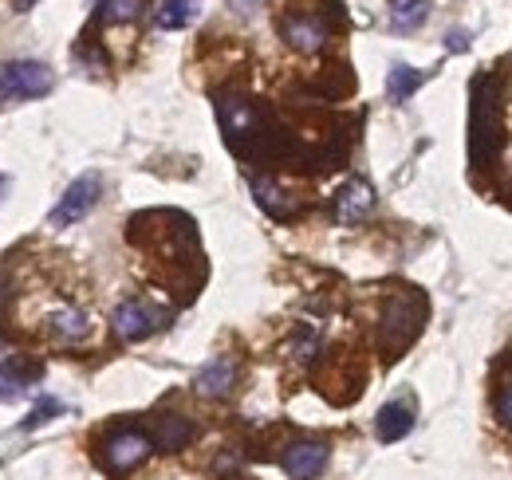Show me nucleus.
<instances>
[{"label": "nucleus", "mask_w": 512, "mask_h": 480, "mask_svg": "<svg viewBox=\"0 0 512 480\" xmlns=\"http://www.w3.org/2000/svg\"><path fill=\"white\" fill-rule=\"evenodd\" d=\"M505 63L481 71L469 87V166L489 174L505 150Z\"/></svg>", "instance_id": "1"}, {"label": "nucleus", "mask_w": 512, "mask_h": 480, "mask_svg": "<svg viewBox=\"0 0 512 480\" xmlns=\"http://www.w3.org/2000/svg\"><path fill=\"white\" fill-rule=\"evenodd\" d=\"M217 115H221L225 138H229V146H233L237 154H245V158L268 154V142H272L276 134H272L268 115L256 107L253 99H245V95H221V99H217Z\"/></svg>", "instance_id": "2"}, {"label": "nucleus", "mask_w": 512, "mask_h": 480, "mask_svg": "<svg viewBox=\"0 0 512 480\" xmlns=\"http://www.w3.org/2000/svg\"><path fill=\"white\" fill-rule=\"evenodd\" d=\"M422 323H426V300L414 288L398 292L394 300H386L383 323H379V343H383L386 359H398L422 335Z\"/></svg>", "instance_id": "3"}, {"label": "nucleus", "mask_w": 512, "mask_h": 480, "mask_svg": "<svg viewBox=\"0 0 512 480\" xmlns=\"http://www.w3.org/2000/svg\"><path fill=\"white\" fill-rule=\"evenodd\" d=\"M280 36L292 52H304V56H316L323 52V44L331 40V24L323 12H312V8H288L280 16Z\"/></svg>", "instance_id": "4"}, {"label": "nucleus", "mask_w": 512, "mask_h": 480, "mask_svg": "<svg viewBox=\"0 0 512 480\" xmlns=\"http://www.w3.org/2000/svg\"><path fill=\"white\" fill-rule=\"evenodd\" d=\"M52 91V67L40 60H12L0 67L4 99H40Z\"/></svg>", "instance_id": "5"}, {"label": "nucleus", "mask_w": 512, "mask_h": 480, "mask_svg": "<svg viewBox=\"0 0 512 480\" xmlns=\"http://www.w3.org/2000/svg\"><path fill=\"white\" fill-rule=\"evenodd\" d=\"M111 323H115V335L123 343H142V339H150L154 331H162L170 323V311H162V307H154L146 300H127L115 307Z\"/></svg>", "instance_id": "6"}, {"label": "nucleus", "mask_w": 512, "mask_h": 480, "mask_svg": "<svg viewBox=\"0 0 512 480\" xmlns=\"http://www.w3.org/2000/svg\"><path fill=\"white\" fill-rule=\"evenodd\" d=\"M99 193H103V181H99V174H79V178L67 185V193L60 197V205L52 209L48 225H52V229H64V225L83 221V217H87V213L99 205Z\"/></svg>", "instance_id": "7"}, {"label": "nucleus", "mask_w": 512, "mask_h": 480, "mask_svg": "<svg viewBox=\"0 0 512 480\" xmlns=\"http://www.w3.org/2000/svg\"><path fill=\"white\" fill-rule=\"evenodd\" d=\"M331 209H335V221H339V225H359V221L375 209V189H371V181H363V178L343 181L339 193H335V201H331Z\"/></svg>", "instance_id": "8"}, {"label": "nucleus", "mask_w": 512, "mask_h": 480, "mask_svg": "<svg viewBox=\"0 0 512 480\" xmlns=\"http://www.w3.org/2000/svg\"><path fill=\"white\" fill-rule=\"evenodd\" d=\"M146 457H150V437L138 433V429H119L107 441V453H103V461H107L111 473H127L134 465H142Z\"/></svg>", "instance_id": "9"}, {"label": "nucleus", "mask_w": 512, "mask_h": 480, "mask_svg": "<svg viewBox=\"0 0 512 480\" xmlns=\"http://www.w3.org/2000/svg\"><path fill=\"white\" fill-rule=\"evenodd\" d=\"M327 469V445L323 441H300L284 453V473L292 480H316Z\"/></svg>", "instance_id": "10"}, {"label": "nucleus", "mask_w": 512, "mask_h": 480, "mask_svg": "<svg viewBox=\"0 0 512 480\" xmlns=\"http://www.w3.org/2000/svg\"><path fill=\"white\" fill-rule=\"evenodd\" d=\"M193 386H197L201 398H225V394L237 386V366H233V359L217 355V359H209L201 370H197Z\"/></svg>", "instance_id": "11"}, {"label": "nucleus", "mask_w": 512, "mask_h": 480, "mask_svg": "<svg viewBox=\"0 0 512 480\" xmlns=\"http://www.w3.org/2000/svg\"><path fill=\"white\" fill-rule=\"evenodd\" d=\"M253 193L260 201V209L276 221H292L300 213V197H292L284 185H276L272 178H253Z\"/></svg>", "instance_id": "12"}, {"label": "nucleus", "mask_w": 512, "mask_h": 480, "mask_svg": "<svg viewBox=\"0 0 512 480\" xmlns=\"http://www.w3.org/2000/svg\"><path fill=\"white\" fill-rule=\"evenodd\" d=\"M375 429H379V441H402L410 429H414V406L406 402V398H398V402H386L383 410H379V418H375Z\"/></svg>", "instance_id": "13"}, {"label": "nucleus", "mask_w": 512, "mask_h": 480, "mask_svg": "<svg viewBox=\"0 0 512 480\" xmlns=\"http://www.w3.org/2000/svg\"><path fill=\"white\" fill-rule=\"evenodd\" d=\"M193 437H197V425L190 418H182V414H166V418L154 421V445L166 449V453L186 449Z\"/></svg>", "instance_id": "14"}, {"label": "nucleus", "mask_w": 512, "mask_h": 480, "mask_svg": "<svg viewBox=\"0 0 512 480\" xmlns=\"http://www.w3.org/2000/svg\"><path fill=\"white\" fill-rule=\"evenodd\" d=\"M430 16V0H390V24L394 32H414Z\"/></svg>", "instance_id": "15"}, {"label": "nucleus", "mask_w": 512, "mask_h": 480, "mask_svg": "<svg viewBox=\"0 0 512 480\" xmlns=\"http://www.w3.org/2000/svg\"><path fill=\"white\" fill-rule=\"evenodd\" d=\"M48 331H52L56 339H64V343H75V339L87 335V315H83L79 307H60V311H52Z\"/></svg>", "instance_id": "16"}, {"label": "nucleus", "mask_w": 512, "mask_h": 480, "mask_svg": "<svg viewBox=\"0 0 512 480\" xmlns=\"http://www.w3.org/2000/svg\"><path fill=\"white\" fill-rule=\"evenodd\" d=\"M197 8H201V0H162V8H158V28H166V32L186 28L193 16H197Z\"/></svg>", "instance_id": "17"}, {"label": "nucleus", "mask_w": 512, "mask_h": 480, "mask_svg": "<svg viewBox=\"0 0 512 480\" xmlns=\"http://www.w3.org/2000/svg\"><path fill=\"white\" fill-rule=\"evenodd\" d=\"M422 79H426L422 71H414V67L398 63V67L390 71V79H386V91H390V99H394V103H406V99L422 87Z\"/></svg>", "instance_id": "18"}, {"label": "nucleus", "mask_w": 512, "mask_h": 480, "mask_svg": "<svg viewBox=\"0 0 512 480\" xmlns=\"http://www.w3.org/2000/svg\"><path fill=\"white\" fill-rule=\"evenodd\" d=\"M142 8H146V0H103L99 16H103L107 24H127L134 16H142Z\"/></svg>", "instance_id": "19"}, {"label": "nucleus", "mask_w": 512, "mask_h": 480, "mask_svg": "<svg viewBox=\"0 0 512 480\" xmlns=\"http://www.w3.org/2000/svg\"><path fill=\"white\" fill-rule=\"evenodd\" d=\"M64 406L60 402H40L36 410H32V418L24 421V429H36V425H44V421H52V414H60Z\"/></svg>", "instance_id": "20"}, {"label": "nucleus", "mask_w": 512, "mask_h": 480, "mask_svg": "<svg viewBox=\"0 0 512 480\" xmlns=\"http://www.w3.org/2000/svg\"><path fill=\"white\" fill-rule=\"evenodd\" d=\"M497 414H501V421H505V425L512 429V386L505 390V394H501V402H497Z\"/></svg>", "instance_id": "21"}, {"label": "nucleus", "mask_w": 512, "mask_h": 480, "mask_svg": "<svg viewBox=\"0 0 512 480\" xmlns=\"http://www.w3.org/2000/svg\"><path fill=\"white\" fill-rule=\"evenodd\" d=\"M20 390H24V386H16V382H0V402H4V398H16Z\"/></svg>", "instance_id": "22"}, {"label": "nucleus", "mask_w": 512, "mask_h": 480, "mask_svg": "<svg viewBox=\"0 0 512 480\" xmlns=\"http://www.w3.org/2000/svg\"><path fill=\"white\" fill-rule=\"evenodd\" d=\"M465 48V32H449V52H461Z\"/></svg>", "instance_id": "23"}, {"label": "nucleus", "mask_w": 512, "mask_h": 480, "mask_svg": "<svg viewBox=\"0 0 512 480\" xmlns=\"http://www.w3.org/2000/svg\"><path fill=\"white\" fill-rule=\"evenodd\" d=\"M32 4H36V0H16V8H32Z\"/></svg>", "instance_id": "24"}, {"label": "nucleus", "mask_w": 512, "mask_h": 480, "mask_svg": "<svg viewBox=\"0 0 512 480\" xmlns=\"http://www.w3.org/2000/svg\"><path fill=\"white\" fill-rule=\"evenodd\" d=\"M509 359H512V347H509Z\"/></svg>", "instance_id": "25"}]
</instances>
